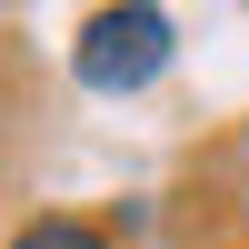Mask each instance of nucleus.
Instances as JSON below:
<instances>
[{
  "label": "nucleus",
  "instance_id": "f257e3e1",
  "mask_svg": "<svg viewBox=\"0 0 249 249\" xmlns=\"http://www.w3.org/2000/svg\"><path fill=\"white\" fill-rule=\"evenodd\" d=\"M170 50H179V30H170L160 0H100L80 20V40H70V80L100 90V100H130V90H150L170 70Z\"/></svg>",
  "mask_w": 249,
  "mask_h": 249
},
{
  "label": "nucleus",
  "instance_id": "f03ea898",
  "mask_svg": "<svg viewBox=\"0 0 249 249\" xmlns=\"http://www.w3.org/2000/svg\"><path fill=\"white\" fill-rule=\"evenodd\" d=\"M10 249H110V230H100V219H80V210H40Z\"/></svg>",
  "mask_w": 249,
  "mask_h": 249
}]
</instances>
